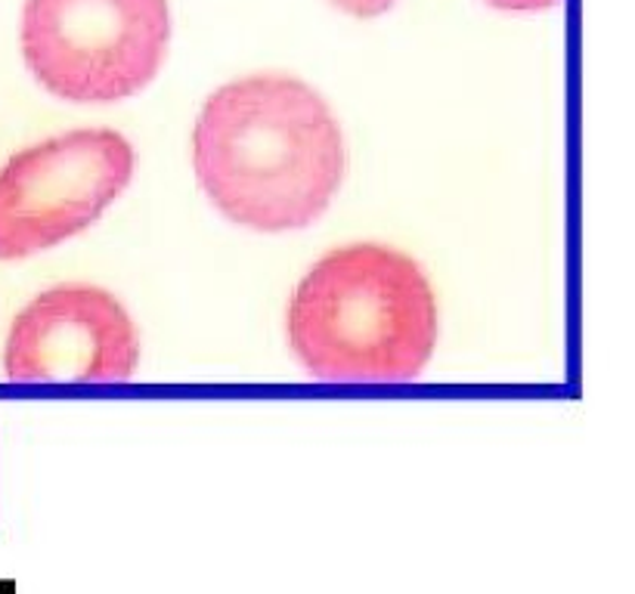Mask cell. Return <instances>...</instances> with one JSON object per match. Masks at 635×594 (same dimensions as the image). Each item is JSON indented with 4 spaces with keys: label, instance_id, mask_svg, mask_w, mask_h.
Instances as JSON below:
<instances>
[{
    "label": "cell",
    "instance_id": "3957f363",
    "mask_svg": "<svg viewBox=\"0 0 635 594\" xmlns=\"http://www.w3.org/2000/svg\"><path fill=\"white\" fill-rule=\"evenodd\" d=\"M168 43V0H25V65L66 103L131 100L155 81Z\"/></svg>",
    "mask_w": 635,
    "mask_h": 594
},
{
    "label": "cell",
    "instance_id": "6da1fadb",
    "mask_svg": "<svg viewBox=\"0 0 635 594\" xmlns=\"http://www.w3.org/2000/svg\"><path fill=\"white\" fill-rule=\"evenodd\" d=\"M202 192L230 223L288 233L316 223L341 190L348 148L329 103L288 75L215 90L193 128Z\"/></svg>",
    "mask_w": 635,
    "mask_h": 594
},
{
    "label": "cell",
    "instance_id": "7a4b0ae2",
    "mask_svg": "<svg viewBox=\"0 0 635 594\" xmlns=\"http://www.w3.org/2000/svg\"><path fill=\"white\" fill-rule=\"evenodd\" d=\"M285 328L291 353L316 382H413L438 347V295L410 255L345 245L298 282Z\"/></svg>",
    "mask_w": 635,
    "mask_h": 594
},
{
    "label": "cell",
    "instance_id": "5b68a950",
    "mask_svg": "<svg viewBox=\"0 0 635 594\" xmlns=\"http://www.w3.org/2000/svg\"><path fill=\"white\" fill-rule=\"evenodd\" d=\"M140 335L125 304L96 285H56L31 297L3 344L10 382L112 384L133 378Z\"/></svg>",
    "mask_w": 635,
    "mask_h": 594
},
{
    "label": "cell",
    "instance_id": "8992f818",
    "mask_svg": "<svg viewBox=\"0 0 635 594\" xmlns=\"http://www.w3.org/2000/svg\"><path fill=\"white\" fill-rule=\"evenodd\" d=\"M338 10H345L348 16L357 20H375V16H385L397 0H332Z\"/></svg>",
    "mask_w": 635,
    "mask_h": 594
},
{
    "label": "cell",
    "instance_id": "52a82bcc",
    "mask_svg": "<svg viewBox=\"0 0 635 594\" xmlns=\"http://www.w3.org/2000/svg\"><path fill=\"white\" fill-rule=\"evenodd\" d=\"M496 10H508V13H536V10H548L558 0H487Z\"/></svg>",
    "mask_w": 635,
    "mask_h": 594
},
{
    "label": "cell",
    "instance_id": "277c9868",
    "mask_svg": "<svg viewBox=\"0 0 635 594\" xmlns=\"http://www.w3.org/2000/svg\"><path fill=\"white\" fill-rule=\"evenodd\" d=\"M133 146L106 128L68 130L0 168V260L50 251L93 227L131 183Z\"/></svg>",
    "mask_w": 635,
    "mask_h": 594
}]
</instances>
